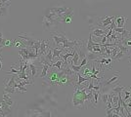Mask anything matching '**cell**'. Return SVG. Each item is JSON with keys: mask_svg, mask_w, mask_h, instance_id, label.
<instances>
[{"mask_svg": "<svg viewBox=\"0 0 131 117\" xmlns=\"http://www.w3.org/2000/svg\"><path fill=\"white\" fill-rule=\"evenodd\" d=\"M19 38L21 39V41L26 45V47H30V48H33V44L36 40V39L33 38L30 34L27 33V32L19 34Z\"/></svg>", "mask_w": 131, "mask_h": 117, "instance_id": "1", "label": "cell"}, {"mask_svg": "<svg viewBox=\"0 0 131 117\" xmlns=\"http://www.w3.org/2000/svg\"><path fill=\"white\" fill-rule=\"evenodd\" d=\"M89 28H90V30H91L90 33L94 35V36H96V37H103V36H105L106 34L108 33V31H109L110 29V27H108L107 28H102L97 27V25L96 27L90 25Z\"/></svg>", "mask_w": 131, "mask_h": 117, "instance_id": "2", "label": "cell"}, {"mask_svg": "<svg viewBox=\"0 0 131 117\" xmlns=\"http://www.w3.org/2000/svg\"><path fill=\"white\" fill-rule=\"evenodd\" d=\"M51 34H52V40L54 41L56 46H60L61 44H63L65 42V40L67 39L66 35L64 33H62V32H54V31H52Z\"/></svg>", "mask_w": 131, "mask_h": 117, "instance_id": "3", "label": "cell"}, {"mask_svg": "<svg viewBox=\"0 0 131 117\" xmlns=\"http://www.w3.org/2000/svg\"><path fill=\"white\" fill-rule=\"evenodd\" d=\"M60 23L59 22H57L56 20H53V19H50V18H47L44 16L43 17V21H42V25H43L44 28H55L57 27V24Z\"/></svg>", "mask_w": 131, "mask_h": 117, "instance_id": "4", "label": "cell"}, {"mask_svg": "<svg viewBox=\"0 0 131 117\" xmlns=\"http://www.w3.org/2000/svg\"><path fill=\"white\" fill-rule=\"evenodd\" d=\"M49 48V40H41V44H40V48H39L38 54L37 56H41V55H46L47 53V49Z\"/></svg>", "mask_w": 131, "mask_h": 117, "instance_id": "5", "label": "cell"}, {"mask_svg": "<svg viewBox=\"0 0 131 117\" xmlns=\"http://www.w3.org/2000/svg\"><path fill=\"white\" fill-rule=\"evenodd\" d=\"M118 79H119L118 73H116L114 77L110 78L109 80H106L104 83L102 84V88H101V89H103V88H107V87H108V86H110V85H112V84L117 82V81H118Z\"/></svg>", "mask_w": 131, "mask_h": 117, "instance_id": "6", "label": "cell"}, {"mask_svg": "<svg viewBox=\"0 0 131 117\" xmlns=\"http://www.w3.org/2000/svg\"><path fill=\"white\" fill-rule=\"evenodd\" d=\"M127 22L126 17H116L115 18V23L116 28H125V23Z\"/></svg>", "mask_w": 131, "mask_h": 117, "instance_id": "7", "label": "cell"}, {"mask_svg": "<svg viewBox=\"0 0 131 117\" xmlns=\"http://www.w3.org/2000/svg\"><path fill=\"white\" fill-rule=\"evenodd\" d=\"M40 67H42V66H37L33 62H29V69H30V72H31V77L34 78L37 76V72L40 69Z\"/></svg>", "mask_w": 131, "mask_h": 117, "instance_id": "8", "label": "cell"}, {"mask_svg": "<svg viewBox=\"0 0 131 117\" xmlns=\"http://www.w3.org/2000/svg\"><path fill=\"white\" fill-rule=\"evenodd\" d=\"M51 9V11L54 12L55 14H57L58 15V17L60 16L62 13H64V12H66L67 10H68V8H66V7H55V8H50ZM60 22V21H59Z\"/></svg>", "mask_w": 131, "mask_h": 117, "instance_id": "9", "label": "cell"}, {"mask_svg": "<svg viewBox=\"0 0 131 117\" xmlns=\"http://www.w3.org/2000/svg\"><path fill=\"white\" fill-rule=\"evenodd\" d=\"M126 87H124V86H119V85H116V86H115L113 89L111 90V92L112 93H114V94H115V95H118V94H121V92L123 91V89H125Z\"/></svg>", "mask_w": 131, "mask_h": 117, "instance_id": "10", "label": "cell"}, {"mask_svg": "<svg viewBox=\"0 0 131 117\" xmlns=\"http://www.w3.org/2000/svg\"><path fill=\"white\" fill-rule=\"evenodd\" d=\"M3 100H4V101H5L6 103H7L9 106H12L14 103H15V102H14V100H12L11 98L9 97V95H8L7 93H4V94H3Z\"/></svg>", "mask_w": 131, "mask_h": 117, "instance_id": "11", "label": "cell"}, {"mask_svg": "<svg viewBox=\"0 0 131 117\" xmlns=\"http://www.w3.org/2000/svg\"><path fill=\"white\" fill-rule=\"evenodd\" d=\"M65 50H63V49H60V48H52V53H53V59L55 58H59L61 56V54L63 53Z\"/></svg>", "mask_w": 131, "mask_h": 117, "instance_id": "12", "label": "cell"}, {"mask_svg": "<svg viewBox=\"0 0 131 117\" xmlns=\"http://www.w3.org/2000/svg\"><path fill=\"white\" fill-rule=\"evenodd\" d=\"M49 66L48 64H42V70H41V73L39 75L40 78H44L46 75H47V72H48V69H49Z\"/></svg>", "mask_w": 131, "mask_h": 117, "instance_id": "13", "label": "cell"}, {"mask_svg": "<svg viewBox=\"0 0 131 117\" xmlns=\"http://www.w3.org/2000/svg\"><path fill=\"white\" fill-rule=\"evenodd\" d=\"M17 89L16 88H14V87H9V86H5V88L3 90V92L4 93H7V94H14V93H16Z\"/></svg>", "mask_w": 131, "mask_h": 117, "instance_id": "14", "label": "cell"}, {"mask_svg": "<svg viewBox=\"0 0 131 117\" xmlns=\"http://www.w3.org/2000/svg\"><path fill=\"white\" fill-rule=\"evenodd\" d=\"M100 97H101V100H102V101H103L105 105H106V103H107V101H108V98H109V93H107V92L101 93Z\"/></svg>", "mask_w": 131, "mask_h": 117, "instance_id": "15", "label": "cell"}, {"mask_svg": "<svg viewBox=\"0 0 131 117\" xmlns=\"http://www.w3.org/2000/svg\"><path fill=\"white\" fill-rule=\"evenodd\" d=\"M124 55H126L125 53L119 50L118 52H117V54L115 55V59H114V60H115V61H119L120 59H122V58L124 57Z\"/></svg>", "mask_w": 131, "mask_h": 117, "instance_id": "16", "label": "cell"}, {"mask_svg": "<svg viewBox=\"0 0 131 117\" xmlns=\"http://www.w3.org/2000/svg\"><path fill=\"white\" fill-rule=\"evenodd\" d=\"M13 43L15 45V47H20V48H23V47H26V45L23 43L22 41H18V40H14Z\"/></svg>", "mask_w": 131, "mask_h": 117, "instance_id": "17", "label": "cell"}, {"mask_svg": "<svg viewBox=\"0 0 131 117\" xmlns=\"http://www.w3.org/2000/svg\"><path fill=\"white\" fill-rule=\"evenodd\" d=\"M12 43H13V41H11V40H5V42H4V46H5V47L10 46V45H12Z\"/></svg>", "mask_w": 131, "mask_h": 117, "instance_id": "18", "label": "cell"}, {"mask_svg": "<svg viewBox=\"0 0 131 117\" xmlns=\"http://www.w3.org/2000/svg\"><path fill=\"white\" fill-rule=\"evenodd\" d=\"M89 73H90V69L89 68H85L84 69V72H83V76H87Z\"/></svg>", "mask_w": 131, "mask_h": 117, "instance_id": "19", "label": "cell"}, {"mask_svg": "<svg viewBox=\"0 0 131 117\" xmlns=\"http://www.w3.org/2000/svg\"><path fill=\"white\" fill-rule=\"evenodd\" d=\"M4 42H5V40L3 39V35H2V33L0 32V44L4 45Z\"/></svg>", "mask_w": 131, "mask_h": 117, "instance_id": "20", "label": "cell"}, {"mask_svg": "<svg viewBox=\"0 0 131 117\" xmlns=\"http://www.w3.org/2000/svg\"><path fill=\"white\" fill-rule=\"evenodd\" d=\"M71 22V17H68L67 19H65V21H64V22H66V23H70Z\"/></svg>", "mask_w": 131, "mask_h": 117, "instance_id": "21", "label": "cell"}, {"mask_svg": "<svg viewBox=\"0 0 131 117\" xmlns=\"http://www.w3.org/2000/svg\"><path fill=\"white\" fill-rule=\"evenodd\" d=\"M0 116H6L5 115V113H4V111H3V110H2V109H1V108H0Z\"/></svg>", "mask_w": 131, "mask_h": 117, "instance_id": "22", "label": "cell"}, {"mask_svg": "<svg viewBox=\"0 0 131 117\" xmlns=\"http://www.w3.org/2000/svg\"><path fill=\"white\" fill-rule=\"evenodd\" d=\"M0 69H2V59H0Z\"/></svg>", "mask_w": 131, "mask_h": 117, "instance_id": "23", "label": "cell"}, {"mask_svg": "<svg viewBox=\"0 0 131 117\" xmlns=\"http://www.w3.org/2000/svg\"><path fill=\"white\" fill-rule=\"evenodd\" d=\"M3 47H5V46H4L3 44H0V50H1V49H2Z\"/></svg>", "mask_w": 131, "mask_h": 117, "instance_id": "24", "label": "cell"}, {"mask_svg": "<svg viewBox=\"0 0 131 117\" xmlns=\"http://www.w3.org/2000/svg\"><path fill=\"white\" fill-rule=\"evenodd\" d=\"M0 108H1V109H2V102H1V103H0Z\"/></svg>", "mask_w": 131, "mask_h": 117, "instance_id": "25", "label": "cell"}, {"mask_svg": "<svg viewBox=\"0 0 131 117\" xmlns=\"http://www.w3.org/2000/svg\"><path fill=\"white\" fill-rule=\"evenodd\" d=\"M86 1H87V2H92L93 0H86Z\"/></svg>", "mask_w": 131, "mask_h": 117, "instance_id": "26", "label": "cell"}, {"mask_svg": "<svg viewBox=\"0 0 131 117\" xmlns=\"http://www.w3.org/2000/svg\"><path fill=\"white\" fill-rule=\"evenodd\" d=\"M129 92H130V94H131V89H130V91H129Z\"/></svg>", "mask_w": 131, "mask_h": 117, "instance_id": "27", "label": "cell"}]
</instances>
